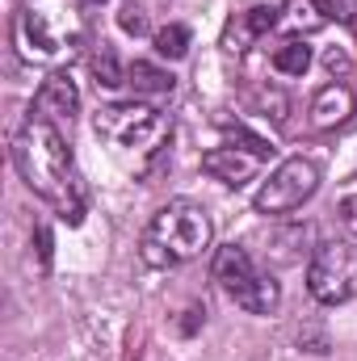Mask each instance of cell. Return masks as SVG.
Here are the masks:
<instances>
[{"label": "cell", "mask_w": 357, "mask_h": 361, "mask_svg": "<svg viewBox=\"0 0 357 361\" xmlns=\"http://www.w3.org/2000/svg\"><path fill=\"white\" fill-rule=\"evenodd\" d=\"M13 164L21 180L59 210L63 223H80L85 219V193L76 180L72 164V147L63 139L59 126H51L47 118H38L34 109L21 118V126L13 130Z\"/></svg>", "instance_id": "6da1fadb"}, {"label": "cell", "mask_w": 357, "mask_h": 361, "mask_svg": "<svg viewBox=\"0 0 357 361\" xmlns=\"http://www.w3.org/2000/svg\"><path fill=\"white\" fill-rule=\"evenodd\" d=\"M89 38L85 0H17L13 42L30 63H68Z\"/></svg>", "instance_id": "7a4b0ae2"}, {"label": "cell", "mask_w": 357, "mask_h": 361, "mask_svg": "<svg viewBox=\"0 0 357 361\" xmlns=\"http://www.w3.org/2000/svg\"><path fill=\"white\" fill-rule=\"evenodd\" d=\"M214 240V223L210 214L198 206V202H169L152 214V223L143 227V244H139V257L152 265V269H177L198 261Z\"/></svg>", "instance_id": "3957f363"}, {"label": "cell", "mask_w": 357, "mask_h": 361, "mask_svg": "<svg viewBox=\"0 0 357 361\" xmlns=\"http://www.w3.org/2000/svg\"><path fill=\"white\" fill-rule=\"evenodd\" d=\"M214 281H219L223 294H227L236 307H244L248 315H273L277 302H282V286H277L269 273L257 269V261H253L248 248H240V244L219 248V257H214Z\"/></svg>", "instance_id": "277c9868"}, {"label": "cell", "mask_w": 357, "mask_h": 361, "mask_svg": "<svg viewBox=\"0 0 357 361\" xmlns=\"http://www.w3.org/2000/svg\"><path fill=\"white\" fill-rule=\"evenodd\" d=\"M92 130L114 147H152L169 135V118L143 101H114L92 114Z\"/></svg>", "instance_id": "5b68a950"}, {"label": "cell", "mask_w": 357, "mask_h": 361, "mask_svg": "<svg viewBox=\"0 0 357 361\" xmlns=\"http://www.w3.org/2000/svg\"><path fill=\"white\" fill-rule=\"evenodd\" d=\"M307 290L324 307H341L357 294V248L349 240H328L307 265Z\"/></svg>", "instance_id": "8992f818"}, {"label": "cell", "mask_w": 357, "mask_h": 361, "mask_svg": "<svg viewBox=\"0 0 357 361\" xmlns=\"http://www.w3.org/2000/svg\"><path fill=\"white\" fill-rule=\"evenodd\" d=\"M315 189H320V169H315V160L290 156V160H282V164L265 177V185L257 189V210H261V214H290V210H298Z\"/></svg>", "instance_id": "52a82bcc"}, {"label": "cell", "mask_w": 357, "mask_h": 361, "mask_svg": "<svg viewBox=\"0 0 357 361\" xmlns=\"http://www.w3.org/2000/svg\"><path fill=\"white\" fill-rule=\"evenodd\" d=\"M261 152L257 147H236V143H223V147H214V152H206L202 156V173L214 180H223V185H244V180H253L261 173Z\"/></svg>", "instance_id": "ba28073f"}, {"label": "cell", "mask_w": 357, "mask_h": 361, "mask_svg": "<svg viewBox=\"0 0 357 361\" xmlns=\"http://www.w3.org/2000/svg\"><path fill=\"white\" fill-rule=\"evenodd\" d=\"M30 109H34L38 118H47L51 126L72 130V122H76V114H80V92H76V85H72L63 72H55V76L38 89V97H34Z\"/></svg>", "instance_id": "9c48e42d"}, {"label": "cell", "mask_w": 357, "mask_h": 361, "mask_svg": "<svg viewBox=\"0 0 357 361\" xmlns=\"http://www.w3.org/2000/svg\"><path fill=\"white\" fill-rule=\"evenodd\" d=\"M277 13H282V8H273V4H253V8H244V13H236V17L223 25V51H227V55H244L257 38H265L269 30L282 21Z\"/></svg>", "instance_id": "30bf717a"}, {"label": "cell", "mask_w": 357, "mask_h": 361, "mask_svg": "<svg viewBox=\"0 0 357 361\" xmlns=\"http://www.w3.org/2000/svg\"><path fill=\"white\" fill-rule=\"evenodd\" d=\"M353 109H357L353 89L341 85V80H332V85H324L311 97V126L315 130H337V126H345L353 118Z\"/></svg>", "instance_id": "8fae6325"}, {"label": "cell", "mask_w": 357, "mask_h": 361, "mask_svg": "<svg viewBox=\"0 0 357 361\" xmlns=\"http://www.w3.org/2000/svg\"><path fill=\"white\" fill-rule=\"evenodd\" d=\"M341 17V0H286L282 25L290 34H315Z\"/></svg>", "instance_id": "7c38bea8"}, {"label": "cell", "mask_w": 357, "mask_h": 361, "mask_svg": "<svg viewBox=\"0 0 357 361\" xmlns=\"http://www.w3.org/2000/svg\"><path fill=\"white\" fill-rule=\"evenodd\" d=\"M126 85L135 92H147V97H169L173 92V76L169 72H160V68H152V63H135L131 72H126Z\"/></svg>", "instance_id": "4fadbf2b"}, {"label": "cell", "mask_w": 357, "mask_h": 361, "mask_svg": "<svg viewBox=\"0 0 357 361\" xmlns=\"http://www.w3.org/2000/svg\"><path fill=\"white\" fill-rule=\"evenodd\" d=\"M273 68H277L282 76H303V72L311 68V47H307L303 38H286V42L273 51Z\"/></svg>", "instance_id": "5bb4252c"}, {"label": "cell", "mask_w": 357, "mask_h": 361, "mask_svg": "<svg viewBox=\"0 0 357 361\" xmlns=\"http://www.w3.org/2000/svg\"><path fill=\"white\" fill-rule=\"evenodd\" d=\"M92 76H97V85H105V89H118V85H126V76H122V68H118V55H114V47H97V55H92Z\"/></svg>", "instance_id": "9a60e30c"}, {"label": "cell", "mask_w": 357, "mask_h": 361, "mask_svg": "<svg viewBox=\"0 0 357 361\" xmlns=\"http://www.w3.org/2000/svg\"><path fill=\"white\" fill-rule=\"evenodd\" d=\"M185 51H189V30L185 25H164V30H156V55L160 59H185Z\"/></svg>", "instance_id": "2e32d148"}, {"label": "cell", "mask_w": 357, "mask_h": 361, "mask_svg": "<svg viewBox=\"0 0 357 361\" xmlns=\"http://www.w3.org/2000/svg\"><path fill=\"white\" fill-rule=\"evenodd\" d=\"M118 25H122L131 38H143V34L152 30V25H147V8H143V4H135V0H126V4L118 8Z\"/></svg>", "instance_id": "e0dca14e"}, {"label": "cell", "mask_w": 357, "mask_h": 361, "mask_svg": "<svg viewBox=\"0 0 357 361\" xmlns=\"http://www.w3.org/2000/svg\"><path fill=\"white\" fill-rule=\"evenodd\" d=\"M324 68H328V72L341 80V76L353 68V63H349V51H345V47H328V55H324Z\"/></svg>", "instance_id": "ac0fdd59"}, {"label": "cell", "mask_w": 357, "mask_h": 361, "mask_svg": "<svg viewBox=\"0 0 357 361\" xmlns=\"http://www.w3.org/2000/svg\"><path fill=\"white\" fill-rule=\"evenodd\" d=\"M337 210H341V223H345V231H349V235H357V193H349V197H345Z\"/></svg>", "instance_id": "d6986e66"}]
</instances>
